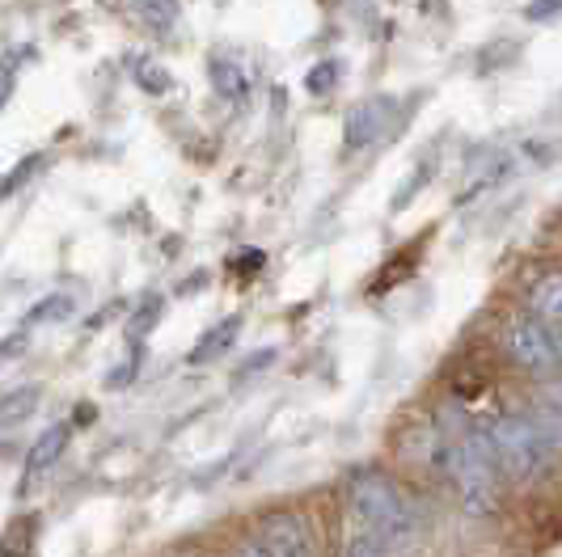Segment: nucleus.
I'll use <instances>...</instances> for the list:
<instances>
[{
    "label": "nucleus",
    "mask_w": 562,
    "mask_h": 557,
    "mask_svg": "<svg viewBox=\"0 0 562 557\" xmlns=\"http://www.w3.org/2000/svg\"><path fill=\"white\" fill-rule=\"evenodd\" d=\"M207 81L216 89V98H225L233 106H241L246 98H250V77H246V68L237 64V59H225V56H212L207 64Z\"/></svg>",
    "instance_id": "1a4fd4ad"
},
{
    "label": "nucleus",
    "mask_w": 562,
    "mask_h": 557,
    "mask_svg": "<svg viewBox=\"0 0 562 557\" xmlns=\"http://www.w3.org/2000/svg\"><path fill=\"white\" fill-rule=\"evenodd\" d=\"M178 557H199V554H178Z\"/></svg>",
    "instance_id": "5701e85b"
},
{
    "label": "nucleus",
    "mask_w": 562,
    "mask_h": 557,
    "mask_svg": "<svg viewBox=\"0 0 562 557\" xmlns=\"http://www.w3.org/2000/svg\"><path fill=\"white\" fill-rule=\"evenodd\" d=\"M479 435L495 469L504 474V481H533L541 477L554 461H559L562 447L541 431L529 410H507V414H491L479 422Z\"/></svg>",
    "instance_id": "f03ea898"
},
{
    "label": "nucleus",
    "mask_w": 562,
    "mask_h": 557,
    "mask_svg": "<svg viewBox=\"0 0 562 557\" xmlns=\"http://www.w3.org/2000/svg\"><path fill=\"white\" fill-rule=\"evenodd\" d=\"M347 511H351V528L381 541L390 554L411 549L423 532V507L411 495V486L372 465L347 477Z\"/></svg>",
    "instance_id": "f257e3e1"
},
{
    "label": "nucleus",
    "mask_w": 562,
    "mask_h": 557,
    "mask_svg": "<svg viewBox=\"0 0 562 557\" xmlns=\"http://www.w3.org/2000/svg\"><path fill=\"white\" fill-rule=\"evenodd\" d=\"M68 444H72V422H52L34 444H30L26 452V469H22V490L26 486H34L38 477L47 474V469H56L59 456L68 452Z\"/></svg>",
    "instance_id": "423d86ee"
},
{
    "label": "nucleus",
    "mask_w": 562,
    "mask_h": 557,
    "mask_svg": "<svg viewBox=\"0 0 562 557\" xmlns=\"http://www.w3.org/2000/svg\"><path fill=\"white\" fill-rule=\"evenodd\" d=\"M132 77H136V84H140L144 93H153V98L169 93V84H173L169 72L153 56H132Z\"/></svg>",
    "instance_id": "4468645a"
},
{
    "label": "nucleus",
    "mask_w": 562,
    "mask_h": 557,
    "mask_svg": "<svg viewBox=\"0 0 562 557\" xmlns=\"http://www.w3.org/2000/svg\"><path fill=\"white\" fill-rule=\"evenodd\" d=\"M525 308L533 312L537 321H546L550 330H562V271L537 275L529 296H525Z\"/></svg>",
    "instance_id": "0eeeda50"
},
{
    "label": "nucleus",
    "mask_w": 562,
    "mask_h": 557,
    "mask_svg": "<svg viewBox=\"0 0 562 557\" xmlns=\"http://www.w3.org/2000/svg\"><path fill=\"white\" fill-rule=\"evenodd\" d=\"M43 161H47L43 152H30V157H22V161H18V169H9V173L0 178V203H4L9 195H18V191L26 186L30 178H34L38 169H43Z\"/></svg>",
    "instance_id": "2eb2a0df"
},
{
    "label": "nucleus",
    "mask_w": 562,
    "mask_h": 557,
    "mask_svg": "<svg viewBox=\"0 0 562 557\" xmlns=\"http://www.w3.org/2000/svg\"><path fill=\"white\" fill-rule=\"evenodd\" d=\"M233 557H271V554L262 549V541H258V536H241V545L233 549Z\"/></svg>",
    "instance_id": "412c9836"
},
{
    "label": "nucleus",
    "mask_w": 562,
    "mask_h": 557,
    "mask_svg": "<svg viewBox=\"0 0 562 557\" xmlns=\"http://www.w3.org/2000/svg\"><path fill=\"white\" fill-rule=\"evenodd\" d=\"M335 84H338V59L313 64V72L305 77V89H310V93H326V89H335Z\"/></svg>",
    "instance_id": "dca6fc26"
},
{
    "label": "nucleus",
    "mask_w": 562,
    "mask_h": 557,
    "mask_svg": "<svg viewBox=\"0 0 562 557\" xmlns=\"http://www.w3.org/2000/svg\"><path fill=\"white\" fill-rule=\"evenodd\" d=\"M132 9H136V18L148 22L153 30H173L178 18H182L178 0H132Z\"/></svg>",
    "instance_id": "ddd939ff"
},
{
    "label": "nucleus",
    "mask_w": 562,
    "mask_h": 557,
    "mask_svg": "<svg viewBox=\"0 0 562 557\" xmlns=\"http://www.w3.org/2000/svg\"><path fill=\"white\" fill-rule=\"evenodd\" d=\"M504 351H507V360L516 363L525 376H533V380H554V376H562L554 330H550L546 321H537L529 308L507 312Z\"/></svg>",
    "instance_id": "20e7f679"
},
{
    "label": "nucleus",
    "mask_w": 562,
    "mask_h": 557,
    "mask_svg": "<svg viewBox=\"0 0 562 557\" xmlns=\"http://www.w3.org/2000/svg\"><path fill=\"white\" fill-rule=\"evenodd\" d=\"M237 334H241V317L233 312V317H225V321H216L207 334L199 338L195 346L187 351V363L191 367H203V363H216L221 355H228V346L237 342Z\"/></svg>",
    "instance_id": "6e6552de"
},
{
    "label": "nucleus",
    "mask_w": 562,
    "mask_h": 557,
    "mask_svg": "<svg viewBox=\"0 0 562 557\" xmlns=\"http://www.w3.org/2000/svg\"><path fill=\"white\" fill-rule=\"evenodd\" d=\"M30 346V326H22V330H13V334L0 338V363L18 360V355H26Z\"/></svg>",
    "instance_id": "a211bd4d"
},
{
    "label": "nucleus",
    "mask_w": 562,
    "mask_h": 557,
    "mask_svg": "<svg viewBox=\"0 0 562 557\" xmlns=\"http://www.w3.org/2000/svg\"><path fill=\"white\" fill-rule=\"evenodd\" d=\"M440 469L449 477V486L457 490V502L465 515H495L504 507V474L495 469L491 452L482 444L479 427L452 431L440 444Z\"/></svg>",
    "instance_id": "7ed1b4c3"
},
{
    "label": "nucleus",
    "mask_w": 562,
    "mask_h": 557,
    "mask_svg": "<svg viewBox=\"0 0 562 557\" xmlns=\"http://www.w3.org/2000/svg\"><path fill=\"white\" fill-rule=\"evenodd\" d=\"M342 557H394L381 541H372V536H364V532L351 528V541H347V554Z\"/></svg>",
    "instance_id": "f3484780"
},
{
    "label": "nucleus",
    "mask_w": 562,
    "mask_h": 557,
    "mask_svg": "<svg viewBox=\"0 0 562 557\" xmlns=\"http://www.w3.org/2000/svg\"><path fill=\"white\" fill-rule=\"evenodd\" d=\"M72 312H77V300L64 296V292H52V296H43V300L26 312V326H56V321H68Z\"/></svg>",
    "instance_id": "f8f14e48"
},
{
    "label": "nucleus",
    "mask_w": 562,
    "mask_h": 557,
    "mask_svg": "<svg viewBox=\"0 0 562 557\" xmlns=\"http://www.w3.org/2000/svg\"><path fill=\"white\" fill-rule=\"evenodd\" d=\"M161 312H166V296H144L140 305L127 312V326H123V334L132 346H140L144 338L153 334V326L161 321Z\"/></svg>",
    "instance_id": "9d476101"
},
{
    "label": "nucleus",
    "mask_w": 562,
    "mask_h": 557,
    "mask_svg": "<svg viewBox=\"0 0 562 557\" xmlns=\"http://www.w3.org/2000/svg\"><path fill=\"white\" fill-rule=\"evenodd\" d=\"M13 89H18V64H4V68H0V111L9 106Z\"/></svg>",
    "instance_id": "aec40b11"
},
{
    "label": "nucleus",
    "mask_w": 562,
    "mask_h": 557,
    "mask_svg": "<svg viewBox=\"0 0 562 557\" xmlns=\"http://www.w3.org/2000/svg\"><path fill=\"white\" fill-rule=\"evenodd\" d=\"M554 342H559V363H562V330H554Z\"/></svg>",
    "instance_id": "4be33fe9"
},
{
    "label": "nucleus",
    "mask_w": 562,
    "mask_h": 557,
    "mask_svg": "<svg viewBox=\"0 0 562 557\" xmlns=\"http://www.w3.org/2000/svg\"><path fill=\"white\" fill-rule=\"evenodd\" d=\"M254 536L262 541V549L271 557H317L310 520H305V511H292V507L267 511Z\"/></svg>",
    "instance_id": "39448f33"
},
{
    "label": "nucleus",
    "mask_w": 562,
    "mask_h": 557,
    "mask_svg": "<svg viewBox=\"0 0 562 557\" xmlns=\"http://www.w3.org/2000/svg\"><path fill=\"white\" fill-rule=\"evenodd\" d=\"M525 18L529 22H554V18H562V0H529Z\"/></svg>",
    "instance_id": "6ab92c4d"
},
{
    "label": "nucleus",
    "mask_w": 562,
    "mask_h": 557,
    "mask_svg": "<svg viewBox=\"0 0 562 557\" xmlns=\"http://www.w3.org/2000/svg\"><path fill=\"white\" fill-rule=\"evenodd\" d=\"M38 397H43V385H18V389H9L0 397V427H9V422H22L38 410Z\"/></svg>",
    "instance_id": "9b49d317"
}]
</instances>
